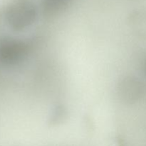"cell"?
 I'll return each mask as SVG.
<instances>
[{"mask_svg":"<svg viewBox=\"0 0 146 146\" xmlns=\"http://www.w3.org/2000/svg\"><path fill=\"white\" fill-rule=\"evenodd\" d=\"M145 72H146V62H145Z\"/></svg>","mask_w":146,"mask_h":146,"instance_id":"cell-6","label":"cell"},{"mask_svg":"<svg viewBox=\"0 0 146 146\" xmlns=\"http://www.w3.org/2000/svg\"><path fill=\"white\" fill-rule=\"evenodd\" d=\"M30 51L27 41L12 36L0 38V66H15L25 60Z\"/></svg>","mask_w":146,"mask_h":146,"instance_id":"cell-2","label":"cell"},{"mask_svg":"<svg viewBox=\"0 0 146 146\" xmlns=\"http://www.w3.org/2000/svg\"><path fill=\"white\" fill-rule=\"evenodd\" d=\"M73 0H40L41 11L47 16H54L64 11Z\"/></svg>","mask_w":146,"mask_h":146,"instance_id":"cell-5","label":"cell"},{"mask_svg":"<svg viewBox=\"0 0 146 146\" xmlns=\"http://www.w3.org/2000/svg\"><path fill=\"white\" fill-rule=\"evenodd\" d=\"M128 23L138 36L146 38V7L133 10L128 17Z\"/></svg>","mask_w":146,"mask_h":146,"instance_id":"cell-4","label":"cell"},{"mask_svg":"<svg viewBox=\"0 0 146 146\" xmlns=\"http://www.w3.org/2000/svg\"><path fill=\"white\" fill-rule=\"evenodd\" d=\"M117 93L123 102L133 104L138 101L142 95V84L135 77L125 76L118 83Z\"/></svg>","mask_w":146,"mask_h":146,"instance_id":"cell-3","label":"cell"},{"mask_svg":"<svg viewBox=\"0 0 146 146\" xmlns=\"http://www.w3.org/2000/svg\"><path fill=\"white\" fill-rule=\"evenodd\" d=\"M38 16V7L34 0H12L4 11V19L15 31L26 30L32 26Z\"/></svg>","mask_w":146,"mask_h":146,"instance_id":"cell-1","label":"cell"}]
</instances>
